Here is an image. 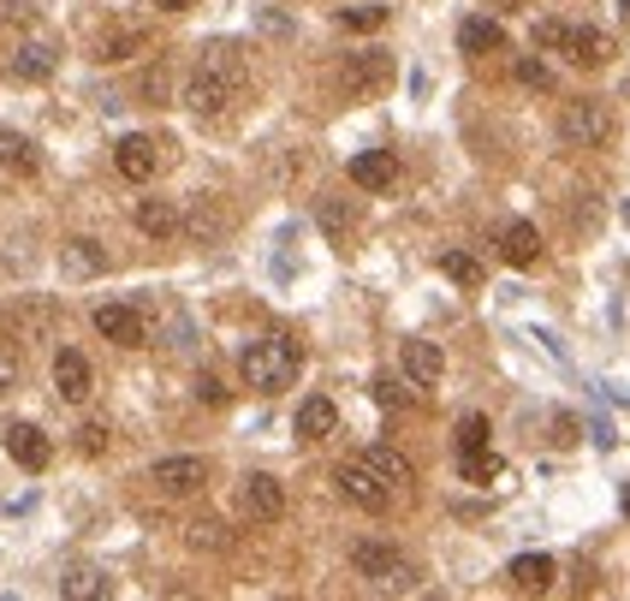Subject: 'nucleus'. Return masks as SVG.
<instances>
[{
	"mask_svg": "<svg viewBox=\"0 0 630 601\" xmlns=\"http://www.w3.org/2000/svg\"><path fill=\"white\" fill-rule=\"evenodd\" d=\"M137 220V233H149V238H179L185 233V215H179V203H167V197H144L131 209Z\"/></svg>",
	"mask_w": 630,
	"mask_h": 601,
	"instance_id": "13",
	"label": "nucleus"
},
{
	"mask_svg": "<svg viewBox=\"0 0 630 601\" xmlns=\"http://www.w3.org/2000/svg\"><path fill=\"white\" fill-rule=\"evenodd\" d=\"M334 428H339V405L327 400V393H315V400L297 405V435L304 441H327Z\"/></svg>",
	"mask_w": 630,
	"mask_h": 601,
	"instance_id": "21",
	"label": "nucleus"
},
{
	"mask_svg": "<svg viewBox=\"0 0 630 601\" xmlns=\"http://www.w3.org/2000/svg\"><path fill=\"white\" fill-rule=\"evenodd\" d=\"M505 578H512L518 590L541 595V590H553V578H559V560H553V554H518L512 565H505Z\"/></svg>",
	"mask_w": 630,
	"mask_h": 601,
	"instance_id": "19",
	"label": "nucleus"
},
{
	"mask_svg": "<svg viewBox=\"0 0 630 601\" xmlns=\"http://www.w3.org/2000/svg\"><path fill=\"white\" fill-rule=\"evenodd\" d=\"M488 435H494V428H488V417H482V411H470V417H459V453H482V446H488Z\"/></svg>",
	"mask_w": 630,
	"mask_h": 601,
	"instance_id": "31",
	"label": "nucleus"
},
{
	"mask_svg": "<svg viewBox=\"0 0 630 601\" xmlns=\"http://www.w3.org/2000/svg\"><path fill=\"white\" fill-rule=\"evenodd\" d=\"M108 441H114V428H108V423H83L72 446H78L83 459H101V453H108Z\"/></svg>",
	"mask_w": 630,
	"mask_h": 601,
	"instance_id": "33",
	"label": "nucleus"
},
{
	"mask_svg": "<svg viewBox=\"0 0 630 601\" xmlns=\"http://www.w3.org/2000/svg\"><path fill=\"white\" fill-rule=\"evenodd\" d=\"M624 215H630V209H624Z\"/></svg>",
	"mask_w": 630,
	"mask_h": 601,
	"instance_id": "46",
	"label": "nucleus"
},
{
	"mask_svg": "<svg viewBox=\"0 0 630 601\" xmlns=\"http://www.w3.org/2000/svg\"><path fill=\"white\" fill-rule=\"evenodd\" d=\"M244 512H250V519H262V524H274L279 512H286V489L274 483V476H244Z\"/></svg>",
	"mask_w": 630,
	"mask_h": 601,
	"instance_id": "18",
	"label": "nucleus"
},
{
	"mask_svg": "<svg viewBox=\"0 0 630 601\" xmlns=\"http://www.w3.org/2000/svg\"><path fill=\"white\" fill-rule=\"evenodd\" d=\"M161 339H167L173 352H190V346H197V328H190V316L179 311V304H167V311H161Z\"/></svg>",
	"mask_w": 630,
	"mask_h": 601,
	"instance_id": "29",
	"label": "nucleus"
},
{
	"mask_svg": "<svg viewBox=\"0 0 630 601\" xmlns=\"http://www.w3.org/2000/svg\"><path fill=\"white\" fill-rule=\"evenodd\" d=\"M55 393L66 405H83L96 393V370H90V357H83L78 346H60L55 352Z\"/></svg>",
	"mask_w": 630,
	"mask_h": 601,
	"instance_id": "7",
	"label": "nucleus"
},
{
	"mask_svg": "<svg viewBox=\"0 0 630 601\" xmlns=\"http://www.w3.org/2000/svg\"><path fill=\"white\" fill-rule=\"evenodd\" d=\"M149 7H161V12H185L190 0H149Z\"/></svg>",
	"mask_w": 630,
	"mask_h": 601,
	"instance_id": "43",
	"label": "nucleus"
},
{
	"mask_svg": "<svg viewBox=\"0 0 630 601\" xmlns=\"http://www.w3.org/2000/svg\"><path fill=\"white\" fill-rule=\"evenodd\" d=\"M339 24L345 30H381V24H387V7H345Z\"/></svg>",
	"mask_w": 630,
	"mask_h": 601,
	"instance_id": "34",
	"label": "nucleus"
},
{
	"mask_svg": "<svg viewBox=\"0 0 630 601\" xmlns=\"http://www.w3.org/2000/svg\"><path fill=\"white\" fill-rule=\"evenodd\" d=\"M60 595L66 601H96V595H108V578H101L96 565H66V572H60Z\"/></svg>",
	"mask_w": 630,
	"mask_h": 601,
	"instance_id": "26",
	"label": "nucleus"
},
{
	"mask_svg": "<svg viewBox=\"0 0 630 601\" xmlns=\"http://www.w3.org/2000/svg\"><path fill=\"white\" fill-rule=\"evenodd\" d=\"M12 387H19V352L0 346V393H12Z\"/></svg>",
	"mask_w": 630,
	"mask_h": 601,
	"instance_id": "38",
	"label": "nucleus"
},
{
	"mask_svg": "<svg viewBox=\"0 0 630 601\" xmlns=\"http://www.w3.org/2000/svg\"><path fill=\"white\" fill-rule=\"evenodd\" d=\"M387 78H393V55H381V48H363V55H352V60H345V72H339V83L352 96H370Z\"/></svg>",
	"mask_w": 630,
	"mask_h": 601,
	"instance_id": "11",
	"label": "nucleus"
},
{
	"mask_svg": "<svg viewBox=\"0 0 630 601\" xmlns=\"http://www.w3.org/2000/svg\"><path fill=\"white\" fill-rule=\"evenodd\" d=\"M624 512H630V483H624Z\"/></svg>",
	"mask_w": 630,
	"mask_h": 601,
	"instance_id": "45",
	"label": "nucleus"
},
{
	"mask_svg": "<svg viewBox=\"0 0 630 601\" xmlns=\"http://www.w3.org/2000/svg\"><path fill=\"white\" fill-rule=\"evenodd\" d=\"M144 96H149V101H161V108H167V101H179V90H173V66H167V60L144 72Z\"/></svg>",
	"mask_w": 630,
	"mask_h": 601,
	"instance_id": "32",
	"label": "nucleus"
},
{
	"mask_svg": "<svg viewBox=\"0 0 630 601\" xmlns=\"http://www.w3.org/2000/svg\"><path fill=\"white\" fill-rule=\"evenodd\" d=\"M398 364H405V375L416 387H434L446 375V352L434 346V339H405V346H398Z\"/></svg>",
	"mask_w": 630,
	"mask_h": 601,
	"instance_id": "12",
	"label": "nucleus"
},
{
	"mask_svg": "<svg viewBox=\"0 0 630 601\" xmlns=\"http://www.w3.org/2000/svg\"><path fill=\"white\" fill-rule=\"evenodd\" d=\"M334 483H339V494H345V501H352L357 512H387V506H393L387 476H381L375 465H363V459H345Z\"/></svg>",
	"mask_w": 630,
	"mask_h": 601,
	"instance_id": "5",
	"label": "nucleus"
},
{
	"mask_svg": "<svg viewBox=\"0 0 630 601\" xmlns=\"http://www.w3.org/2000/svg\"><path fill=\"white\" fill-rule=\"evenodd\" d=\"M459 476H464V483H482V489H494L500 476H505V465H500V459L482 446V453H459Z\"/></svg>",
	"mask_w": 630,
	"mask_h": 601,
	"instance_id": "28",
	"label": "nucleus"
},
{
	"mask_svg": "<svg viewBox=\"0 0 630 601\" xmlns=\"http://www.w3.org/2000/svg\"><path fill=\"white\" fill-rule=\"evenodd\" d=\"M619 12H624V19H630V0H619Z\"/></svg>",
	"mask_w": 630,
	"mask_h": 601,
	"instance_id": "44",
	"label": "nucleus"
},
{
	"mask_svg": "<svg viewBox=\"0 0 630 601\" xmlns=\"http://www.w3.org/2000/svg\"><path fill=\"white\" fill-rule=\"evenodd\" d=\"M441 268H446V280H459V286H482V263H476V256H464V250H446Z\"/></svg>",
	"mask_w": 630,
	"mask_h": 601,
	"instance_id": "30",
	"label": "nucleus"
},
{
	"mask_svg": "<svg viewBox=\"0 0 630 601\" xmlns=\"http://www.w3.org/2000/svg\"><path fill=\"white\" fill-rule=\"evenodd\" d=\"M500 256L512 268H530L541 256V233L530 227V220H505V227H500Z\"/></svg>",
	"mask_w": 630,
	"mask_h": 601,
	"instance_id": "20",
	"label": "nucleus"
},
{
	"mask_svg": "<svg viewBox=\"0 0 630 601\" xmlns=\"http://www.w3.org/2000/svg\"><path fill=\"white\" fill-rule=\"evenodd\" d=\"M149 48V37L137 24H119V30H108V37L96 42V60H108V66H119V60H137Z\"/></svg>",
	"mask_w": 630,
	"mask_h": 601,
	"instance_id": "24",
	"label": "nucleus"
},
{
	"mask_svg": "<svg viewBox=\"0 0 630 601\" xmlns=\"http://www.w3.org/2000/svg\"><path fill=\"white\" fill-rule=\"evenodd\" d=\"M190 542H197V548H226L220 524H190Z\"/></svg>",
	"mask_w": 630,
	"mask_h": 601,
	"instance_id": "41",
	"label": "nucleus"
},
{
	"mask_svg": "<svg viewBox=\"0 0 630 601\" xmlns=\"http://www.w3.org/2000/svg\"><path fill=\"white\" fill-rule=\"evenodd\" d=\"M571 66H583V72H594V66H607V55H612V42H607V30H589V24H571V37H565V48H559Z\"/></svg>",
	"mask_w": 630,
	"mask_h": 601,
	"instance_id": "17",
	"label": "nucleus"
},
{
	"mask_svg": "<svg viewBox=\"0 0 630 601\" xmlns=\"http://www.w3.org/2000/svg\"><path fill=\"white\" fill-rule=\"evenodd\" d=\"M149 483L161 494H197L208 483V465L197 453H173V459H155V465H149Z\"/></svg>",
	"mask_w": 630,
	"mask_h": 601,
	"instance_id": "6",
	"label": "nucleus"
},
{
	"mask_svg": "<svg viewBox=\"0 0 630 601\" xmlns=\"http://www.w3.org/2000/svg\"><path fill=\"white\" fill-rule=\"evenodd\" d=\"M297 370H304V352H297L292 334H268L256 346H244V357H238V375L250 393H286L297 382Z\"/></svg>",
	"mask_w": 630,
	"mask_h": 601,
	"instance_id": "2",
	"label": "nucleus"
},
{
	"mask_svg": "<svg viewBox=\"0 0 630 601\" xmlns=\"http://www.w3.org/2000/svg\"><path fill=\"white\" fill-rule=\"evenodd\" d=\"M48 328H55V304L30 298V304H19V311H12V334H19V339H42Z\"/></svg>",
	"mask_w": 630,
	"mask_h": 601,
	"instance_id": "27",
	"label": "nucleus"
},
{
	"mask_svg": "<svg viewBox=\"0 0 630 601\" xmlns=\"http://www.w3.org/2000/svg\"><path fill=\"white\" fill-rule=\"evenodd\" d=\"M553 428H559V435H553L559 446H571V441H577V417H553Z\"/></svg>",
	"mask_w": 630,
	"mask_h": 601,
	"instance_id": "42",
	"label": "nucleus"
},
{
	"mask_svg": "<svg viewBox=\"0 0 630 601\" xmlns=\"http://www.w3.org/2000/svg\"><path fill=\"white\" fill-rule=\"evenodd\" d=\"M370 393H375V400H381V405H393V411H398V405H411V393H405V387H398V382H375Z\"/></svg>",
	"mask_w": 630,
	"mask_h": 601,
	"instance_id": "40",
	"label": "nucleus"
},
{
	"mask_svg": "<svg viewBox=\"0 0 630 601\" xmlns=\"http://www.w3.org/2000/svg\"><path fill=\"white\" fill-rule=\"evenodd\" d=\"M55 66H60V48L55 42H19V55H12V78H24V83H48L55 78Z\"/></svg>",
	"mask_w": 630,
	"mask_h": 601,
	"instance_id": "16",
	"label": "nucleus"
},
{
	"mask_svg": "<svg viewBox=\"0 0 630 601\" xmlns=\"http://www.w3.org/2000/svg\"><path fill=\"white\" fill-rule=\"evenodd\" d=\"M357 459H363V465H375L381 476H387V489H393V494H405V489L416 483L411 459H405V453H393V446H363Z\"/></svg>",
	"mask_w": 630,
	"mask_h": 601,
	"instance_id": "22",
	"label": "nucleus"
},
{
	"mask_svg": "<svg viewBox=\"0 0 630 601\" xmlns=\"http://www.w3.org/2000/svg\"><path fill=\"white\" fill-rule=\"evenodd\" d=\"M518 83H530V90H553V72H548L535 55H523V60H518Z\"/></svg>",
	"mask_w": 630,
	"mask_h": 601,
	"instance_id": "35",
	"label": "nucleus"
},
{
	"mask_svg": "<svg viewBox=\"0 0 630 601\" xmlns=\"http://www.w3.org/2000/svg\"><path fill=\"white\" fill-rule=\"evenodd\" d=\"M60 268H66V280H96V274H108V250H101L96 238H66Z\"/></svg>",
	"mask_w": 630,
	"mask_h": 601,
	"instance_id": "14",
	"label": "nucleus"
},
{
	"mask_svg": "<svg viewBox=\"0 0 630 601\" xmlns=\"http://www.w3.org/2000/svg\"><path fill=\"white\" fill-rule=\"evenodd\" d=\"M393 179H398L393 149H363V156H352V185L357 191H387Z\"/></svg>",
	"mask_w": 630,
	"mask_h": 601,
	"instance_id": "15",
	"label": "nucleus"
},
{
	"mask_svg": "<svg viewBox=\"0 0 630 601\" xmlns=\"http://www.w3.org/2000/svg\"><path fill=\"white\" fill-rule=\"evenodd\" d=\"M96 334L101 339H114V346H144L149 339V322L137 304H101L96 311Z\"/></svg>",
	"mask_w": 630,
	"mask_h": 601,
	"instance_id": "9",
	"label": "nucleus"
},
{
	"mask_svg": "<svg viewBox=\"0 0 630 601\" xmlns=\"http://www.w3.org/2000/svg\"><path fill=\"white\" fill-rule=\"evenodd\" d=\"M0 441H7V453H12L19 471H48V459H55V441H48L37 423H7Z\"/></svg>",
	"mask_w": 630,
	"mask_h": 601,
	"instance_id": "8",
	"label": "nucleus"
},
{
	"mask_svg": "<svg viewBox=\"0 0 630 601\" xmlns=\"http://www.w3.org/2000/svg\"><path fill=\"white\" fill-rule=\"evenodd\" d=\"M565 37H571V24H565V19H541V24H535V42H541V48H553V55L565 48Z\"/></svg>",
	"mask_w": 630,
	"mask_h": 601,
	"instance_id": "37",
	"label": "nucleus"
},
{
	"mask_svg": "<svg viewBox=\"0 0 630 601\" xmlns=\"http://www.w3.org/2000/svg\"><path fill=\"white\" fill-rule=\"evenodd\" d=\"M197 400H203V405H226V387H220V375H197Z\"/></svg>",
	"mask_w": 630,
	"mask_h": 601,
	"instance_id": "39",
	"label": "nucleus"
},
{
	"mask_svg": "<svg viewBox=\"0 0 630 601\" xmlns=\"http://www.w3.org/2000/svg\"><path fill=\"white\" fill-rule=\"evenodd\" d=\"M238 90H244V48L238 42H208L197 55V66L185 72V83H179V101L197 119H215V114L233 108Z\"/></svg>",
	"mask_w": 630,
	"mask_h": 601,
	"instance_id": "1",
	"label": "nucleus"
},
{
	"mask_svg": "<svg viewBox=\"0 0 630 601\" xmlns=\"http://www.w3.org/2000/svg\"><path fill=\"white\" fill-rule=\"evenodd\" d=\"M0 167H7V174H19V179H30L42 167V156H37V144H30L24 131H7L0 126Z\"/></svg>",
	"mask_w": 630,
	"mask_h": 601,
	"instance_id": "23",
	"label": "nucleus"
},
{
	"mask_svg": "<svg viewBox=\"0 0 630 601\" xmlns=\"http://www.w3.org/2000/svg\"><path fill=\"white\" fill-rule=\"evenodd\" d=\"M352 565H357V578L375 583V590H411L416 583V565L398 554V548H387V542H357Z\"/></svg>",
	"mask_w": 630,
	"mask_h": 601,
	"instance_id": "4",
	"label": "nucleus"
},
{
	"mask_svg": "<svg viewBox=\"0 0 630 601\" xmlns=\"http://www.w3.org/2000/svg\"><path fill=\"white\" fill-rule=\"evenodd\" d=\"M315 220H322V227L334 233V238L352 233V209H339V203H322V209H315Z\"/></svg>",
	"mask_w": 630,
	"mask_h": 601,
	"instance_id": "36",
	"label": "nucleus"
},
{
	"mask_svg": "<svg viewBox=\"0 0 630 601\" xmlns=\"http://www.w3.org/2000/svg\"><path fill=\"white\" fill-rule=\"evenodd\" d=\"M459 48H464V55H500V48H505V30H500L494 19H464V24H459Z\"/></svg>",
	"mask_w": 630,
	"mask_h": 601,
	"instance_id": "25",
	"label": "nucleus"
},
{
	"mask_svg": "<svg viewBox=\"0 0 630 601\" xmlns=\"http://www.w3.org/2000/svg\"><path fill=\"white\" fill-rule=\"evenodd\" d=\"M559 137H565L571 149H601L612 137V108L594 96H577L565 101V114H559Z\"/></svg>",
	"mask_w": 630,
	"mask_h": 601,
	"instance_id": "3",
	"label": "nucleus"
},
{
	"mask_svg": "<svg viewBox=\"0 0 630 601\" xmlns=\"http://www.w3.org/2000/svg\"><path fill=\"white\" fill-rule=\"evenodd\" d=\"M114 167H119V174H126L131 185H149L155 174H161V156H155V137H119V144H114Z\"/></svg>",
	"mask_w": 630,
	"mask_h": 601,
	"instance_id": "10",
	"label": "nucleus"
}]
</instances>
